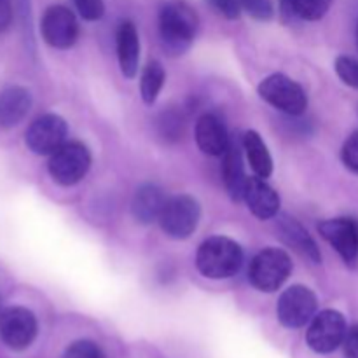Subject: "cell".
<instances>
[{
  "instance_id": "cell-1",
  "label": "cell",
  "mask_w": 358,
  "mask_h": 358,
  "mask_svg": "<svg viewBox=\"0 0 358 358\" xmlns=\"http://www.w3.org/2000/svg\"><path fill=\"white\" fill-rule=\"evenodd\" d=\"M199 28L198 13L184 0L164 3L159 13V37L170 56H180L191 48Z\"/></svg>"
},
{
  "instance_id": "cell-2",
  "label": "cell",
  "mask_w": 358,
  "mask_h": 358,
  "mask_svg": "<svg viewBox=\"0 0 358 358\" xmlns=\"http://www.w3.org/2000/svg\"><path fill=\"white\" fill-rule=\"evenodd\" d=\"M243 264V250L234 240L212 236L203 241L196 254V268L210 280L231 278Z\"/></svg>"
},
{
  "instance_id": "cell-3",
  "label": "cell",
  "mask_w": 358,
  "mask_h": 358,
  "mask_svg": "<svg viewBox=\"0 0 358 358\" xmlns=\"http://www.w3.org/2000/svg\"><path fill=\"white\" fill-rule=\"evenodd\" d=\"M292 273V261L285 250L268 247L250 262L248 280L261 292H276Z\"/></svg>"
},
{
  "instance_id": "cell-4",
  "label": "cell",
  "mask_w": 358,
  "mask_h": 358,
  "mask_svg": "<svg viewBox=\"0 0 358 358\" xmlns=\"http://www.w3.org/2000/svg\"><path fill=\"white\" fill-rule=\"evenodd\" d=\"M91 168V152L84 143L65 142L51 154L48 163L49 175L56 184L70 187L83 180Z\"/></svg>"
},
{
  "instance_id": "cell-5",
  "label": "cell",
  "mask_w": 358,
  "mask_h": 358,
  "mask_svg": "<svg viewBox=\"0 0 358 358\" xmlns=\"http://www.w3.org/2000/svg\"><path fill=\"white\" fill-rule=\"evenodd\" d=\"M201 219V206L198 199L189 194L168 198L159 215V226L171 240H187L198 229Z\"/></svg>"
},
{
  "instance_id": "cell-6",
  "label": "cell",
  "mask_w": 358,
  "mask_h": 358,
  "mask_svg": "<svg viewBox=\"0 0 358 358\" xmlns=\"http://www.w3.org/2000/svg\"><path fill=\"white\" fill-rule=\"evenodd\" d=\"M259 96L280 112L301 115L308 108V94L304 87L285 73H271L259 84Z\"/></svg>"
},
{
  "instance_id": "cell-7",
  "label": "cell",
  "mask_w": 358,
  "mask_h": 358,
  "mask_svg": "<svg viewBox=\"0 0 358 358\" xmlns=\"http://www.w3.org/2000/svg\"><path fill=\"white\" fill-rule=\"evenodd\" d=\"M348 325L346 318L336 310H324L315 315L308 329L306 341L313 352L327 355L345 343Z\"/></svg>"
},
{
  "instance_id": "cell-8",
  "label": "cell",
  "mask_w": 358,
  "mask_h": 358,
  "mask_svg": "<svg viewBox=\"0 0 358 358\" xmlns=\"http://www.w3.org/2000/svg\"><path fill=\"white\" fill-rule=\"evenodd\" d=\"M318 301L313 290L304 285H292L280 296L276 315L283 327L301 329L313 320Z\"/></svg>"
},
{
  "instance_id": "cell-9",
  "label": "cell",
  "mask_w": 358,
  "mask_h": 358,
  "mask_svg": "<svg viewBox=\"0 0 358 358\" xmlns=\"http://www.w3.org/2000/svg\"><path fill=\"white\" fill-rule=\"evenodd\" d=\"M69 126L65 119L58 114H44L35 119L27 129V142L28 149L38 156H51L55 150L65 143Z\"/></svg>"
},
{
  "instance_id": "cell-10",
  "label": "cell",
  "mask_w": 358,
  "mask_h": 358,
  "mask_svg": "<svg viewBox=\"0 0 358 358\" xmlns=\"http://www.w3.org/2000/svg\"><path fill=\"white\" fill-rule=\"evenodd\" d=\"M41 31L44 41L51 48L69 49L79 38V23L76 14L69 7L51 6L42 16Z\"/></svg>"
},
{
  "instance_id": "cell-11",
  "label": "cell",
  "mask_w": 358,
  "mask_h": 358,
  "mask_svg": "<svg viewBox=\"0 0 358 358\" xmlns=\"http://www.w3.org/2000/svg\"><path fill=\"white\" fill-rule=\"evenodd\" d=\"M0 338L13 350L28 348L37 338V318L27 308H7L0 315Z\"/></svg>"
},
{
  "instance_id": "cell-12",
  "label": "cell",
  "mask_w": 358,
  "mask_h": 358,
  "mask_svg": "<svg viewBox=\"0 0 358 358\" xmlns=\"http://www.w3.org/2000/svg\"><path fill=\"white\" fill-rule=\"evenodd\" d=\"M318 233L325 241L341 255L348 266L358 262V224L348 217L322 220L318 224Z\"/></svg>"
},
{
  "instance_id": "cell-13",
  "label": "cell",
  "mask_w": 358,
  "mask_h": 358,
  "mask_svg": "<svg viewBox=\"0 0 358 358\" xmlns=\"http://www.w3.org/2000/svg\"><path fill=\"white\" fill-rule=\"evenodd\" d=\"M196 143L208 156L222 157L229 147L231 138L226 124L217 114H203L196 122Z\"/></svg>"
},
{
  "instance_id": "cell-14",
  "label": "cell",
  "mask_w": 358,
  "mask_h": 358,
  "mask_svg": "<svg viewBox=\"0 0 358 358\" xmlns=\"http://www.w3.org/2000/svg\"><path fill=\"white\" fill-rule=\"evenodd\" d=\"M243 199L248 210L261 220H268L278 215L280 205H282L278 192L261 177L248 178Z\"/></svg>"
},
{
  "instance_id": "cell-15",
  "label": "cell",
  "mask_w": 358,
  "mask_h": 358,
  "mask_svg": "<svg viewBox=\"0 0 358 358\" xmlns=\"http://www.w3.org/2000/svg\"><path fill=\"white\" fill-rule=\"evenodd\" d=\"M276 229H278V236L282 238L283 243L289 245L290 248H294L303 257L310 259L313 264H320V248H318L317 241L311 238V234L304 229L299 220L290 215H282L278 219V224H276Z\"/></svg>"
},
{
  "instance_id": "cell-16",
  "label": "cell",
  "mask_w": 358,
  "mask_h": 358,
  "mask_svg": "<svg viewBox=\"0 0 358 358\" xmlns=\"http://www.w3.org/2000/svg\"><path fill=\"white\" fill-rule=\"evenodd\" d=\"M115 49L121 73L128 79H133L138 72L140 63V38L136 27L131 21H122L115 34Z\"/></svg>"
},
{
  "instance_id": "cell-17",
  "label": "cell",
  "mask_w": 358,
  "mask_h": 358,
  "mask_svg": "<svg viewBox=\"0 0 358 358\" xmlns=\"http://www.w3.org/2000/svg\"><path fill=\"white\" fill-rule=\"evenodd\" d=\"M168 198L163 189L156 184H143L136 189L131 201L133 219L138 224L149 226V224L159 220L161 212L166 205Z\"/></svg>"
},
{
  "instance_id": "cell-18",
  "label": "cell",
  "mask_w": 358,
  "mask_h": 358,
  "mask_svg": "<svg viewBox=\"0 0 358 358\" xmlns=\"http://www.w3.org/2000/svg\"><path fill=\"white\" fill-rule=\"evenodd\" d=\"M31 108V94L27 87L10 86L0 93V128H13L23 121Z\"/></svg>"
},
{
  "instance_id": "cell-19",
  "label": "cell",
  "mask_w": 358,
  "mask_h": 358,
  "mask_svg": "<svg viewBox=\"0 0 358 358\" xmlns=\"http://www.w3.org/2000/svg\"><path fill=\"white\" fill-rule=\"evenodd\" d=\"M222 180L226 191L233 201L243 199L245 185H247V175H245L243 157H241L240 147L231 142L227 150L222 156Z\"/></svg>"
},
{
  "instance_id": "cell-20",
  "label": "cell",
  "mask_w": 358,
  "mask_h": 358,
  "mask_svg": "<svg viewBox=\"0 0 358 358\" xmlns=\"http://www.w3.org/2000/svg\"><path fill=\"white\" fill-rule=\"evenodd\" d=\"M243 147L245 152H247L248 163H250L252 170L255 171V175L261 178L271 177L273 173V157L269 154L268 145L264 143L262 136L257 131L250 129V131L245 133L243 136Z\"/></svg>"
},
{
  "instance_id": "cell-21",
  "label": "cell",
  "mask_w": 358,
  "mask_h": 358,
  "mask_svg": "<svg viewBox=\"0 0 358 358\" xmlns=\"http://www.w3.org/2000/svg\"><path fill=\"white\" fill-rule=\"evenodd\" d=\"M331 3L332 0H282V14L285 20L318 21L329 13Z\"/></svg>"
},
{
  "instance_id": "cell-22",
  "label": "cell",
  "mask_w": 358,
  "mask_h": 358,
  "mask_svg": "<svg viewBox=\"0 0 358 358\" xmlns=\"http://www.w3.org/2000/svg\"><path fill=\"white\" fill-rule=\"evenodd\" d=\"M164 80H166V72L159 62H150L143 69L142 79H140V93L147 105H152L157 100L164 86Z\"/></svg>"
},
{
  "instance_id": "cell-23",
  "label": "cell",
  "mask_w": 358,
  "mask_h": 358,
  "mask_svg": "<svg viewBox=\"0 0 358 358\" xmlns=\"http://www.w3.org/2000/svg\"><path fill=\"white\" fill-rule=\"evenodd\" d=\"M157 133L166 143L178 142L184 136L185 131V117L182 110L177 108H168L163 110L157 117Z\"/></svg>"
},
{
  "instance_id": "cell-24",
  "label": "cell",
  "mask_w": 358,
  "mask_h": 358,
  "mask_svg": "<svg viewBox=\"0 0 358 358\" xmlns=\"http://www.w3.org/2000/svg\"><path fill=\"white\" fill-rule=\"evenodd\" d=\"M336 73L346 86L358 90V62L352 56H338L334 63Z\"/></svg>"
},
{
  "instance_id": "cell-25",
  "label": "cell",
  "mask_w": 358,
  "mask_h": 358,
  "mask_svg": "<svg viewBox=\"0 0 358 358\" xmlns=\"http://www.w3.org/2000/svg\"><path fill=\"white\" fill-rule=\"evenodd\" d=\"M241 9L257 21H269L275 14L271 0H240Z\"/></svg>"
},
{
  "instance_id": "cell-26",
  "label": "cell",
  "mask_w": 358,
  "mask_h": 358,
  "mask_svg": "<svg viewBox=\"0 0 358 358\" xmlns=\"http://www.w3.org/2000/svg\"><path fill=\"white\" fill-rule=\"evenodd\" d=\"M63 358H103V353H101L100 346L94 345L93 341L80 339V341L72 343L65 350Z\"/></svg>"
},
{
  "instance_id": "cell-27",
  "label": "cell",
  "mask_w": 358,
  "mask_h": 358,
  "mask_svg": "<svg viewBox=\"0 0 358 358\" xmlns=\"http://www.w3.org/2000/svg\"><path fill=\"white\" fill-rule=\"evenodd\" d=\"M341 161L352 173L358 175V131H353L343 143Z\"/></svg>"
},
{
  "instance_id": "cell-28",
  "label": "cell",
  "mask_w": 358,
  "mask_h": 358,
  "mask_svg": "<svg viewBox=\"0 0 358 358\" xmlns=\"http://www.w3.org/2000/svg\"><path fill=\"white\" fill-rule=\"evenodd\" d=\"M77 13L86 21H98L105 13L103 0H73Z\"/></svg>"
},
{
  "instance_id": "cell-29",
  "label": "cell",
  "mask_w": 358,
  "mask_h": 358,
  "mask_svg": "<svg viewBox=\"0 0 358 358\" xmlns=\"http://www.w3.org/2000/svg\"><path fill=\"white\" fill-rule=\"evenodd\" d=\"M206 3L226 20H238L243 10L240 0H206Z\"/></svg>"
},
{
  "instance_id": "cell-30",
  "label": "cell",
  "mask_w": 358,
  "mask_h": 358,
  "mask_svg": "<svg viewBox=\"0 0 358 358\" xmlns=\"http://www.w3.org/2000/svg\"><path fill=\"white\" fill-rule=\"evenodd\" d=\"M343 348H345V358H358V324L348 329Z\"/></svg>"
},
{
  "instance_id": "cell-31",
  "label": "cell",
  "mask_w": 358,
  "mask_h": 358,
  "mask_svg": "<svg viewBox=\"0 0 358 358\" xmlns=\"http://www.w3.org/2000/svg\"><path fill=\"white\" fill-rule=\"evenodd\" d=\"M13 20V9L9 0H0V31L6 30Z\"/></svg>"
},
{
  "instance_id": "cell-32",
  "label": "cell",
  "mask_w": 358,
  "mask_h": 358,
  "mask_svg": "<svg viewBox=\"0 0 358 358\" xmlns=\"http://www.w3.org/2000/svg\"><path fill=\"white\" fill-rule=\"evenodd\" d=\"M357 45H358V23H357Z\"/></svg>"
}]
</instances>
